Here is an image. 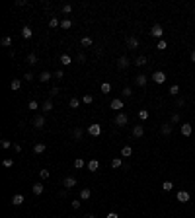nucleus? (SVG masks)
Here are the masks:
<instances>
[{"mask_svg":"<svg viewBox=\"0 0 195 218\" xmlns=\"http://www.w3.org/2000/svg\"><path fill=\"white\" fill-rule=\"evenodd\" d=\"M33 127H35V129H43L45 127V117L43 115H37V117L33 119Z\"/></svg>","mask_w":195,"mask_h":218,"instance_id":"423d86ee","label":"nucleus"},{"mask_svg":"<svg viewBox=\"0 0 195 218\" xmlns=\"http://www.w3.org/2000/svg\"><path fill=\"white\" fill-rule=\"evenodd\" d=\"M170 94H172V96H178V94H180V86H176V84H174L172 88H170Z\"/></svg>","mask_w":195,"mask_h":218,"instance_id":"a19ab883","label":"nucleus"},{"mask_svg":"<svg viewBox=\"0 0 195 218\" xmlns=\"http://www.w3.org/2000/svg\"><path fill=\"white\" fill-rule=\"evenodd\" d=\"M172 187H174V183H172V181H164V183H162V189H164L166 193L172 191Z\"/></svg>","mask_w":195,"mask_h":218,"instance_id":"2f4dec72","label":"nucleus"},{"mask_svg":"<svg viewBox=\"0 0 195 218\" xmlns=\"http://www.w3.org/2000/svg\"><path fill=\"white\" fill-rule=\"evenodd\" d=\"M176 199L180 201V203H187L189 199H191V197H189V193L187 191H184V189H181V191H178V195H176Z\"/></svg>","mask_w":195,"mask_h":218,"instance_id":"20e7f679","label":"nucleus"},{"mask_svg":"<svg viewBox=\"0 0 195 218\" xmlns=\"http://www.w3.org/2000/svg\"><path fill=\"white\" fill-rule=\"evenodd\" d=\"M107 218H119V216L115 214V212H109V214H107Z\"/></svg>","mask_w":195,"mask_h":218,"instance_id":"4d7b16f0","label":"nucleus"},{"mask_svg":"<svg viewBox=\"0 0 195 218\" xmlns=\"http://www.w3.org/2000/svg\"><path fill=\"white\" fill-rule=\"evenodd\" d=\"M72 137L76 138V140H80V138H82V129H80V127H74V129H72Z\"/></svg>","mask_w":195,"mask_h":218,"instance_id":"b1692460","label":"nucleus"},{"mask_svg":"<svg viewBox=\"0 0 195 218\" xmlns=\"http://www.w3.org/2000/svg\"><path fill=\"white\" fill-rule=\"evenodd\" d=\"M61 64H64V66L72 64V59H70V55H61Z\"/></svg>","mask_w":195,"mask_h":218,"instance_id":"412c9836","label":"nucleus"},{"mask_svg":"<svg viewBox=\"0 0 195 218\" xmlns=\"http://www.w3.org/2000/svg\"><path fill=\"white\" fill-rule=\"evenodd\" d=\"M152 80H154L156 84H164V82H166V74H164L162 70H158V72L152 74Z\"/></svg>","mask_w":195,"mask_h":218,"instance_id":"f03ea898","label":"nucleus"},{"mask_svg":"<svg viewBox=\"0 0 195 218\" xmlns=\"http://www.w3.org/2000/svg\"><path fill=\"white\" fill-rule=\"evenodd\" d=\"M166 47H168V43H166L164 39H160V41H158V45H156V49H158V51H164Z\"/></svg>","mask_w":195,"mask_h":218,"instance_id":"f704fd0d","label":"nucleus"},{"mask_svg":"<svg viewBox=\"0 0 195 218\" xmlns=\"http://www.w3.org/2000/svg\"><path fill=\"white\" fill-rule=\"evenodd\" d=\"M12 166H14V160H12V158H6V160H4V167H12Z\"/></svg>","mask_w":195,"mask_h":218,"instance_id":"a18cd8bd","label":"nucleus"},{"mask_svg":"<svg viewBox=\"0 0 195 218\" xmlns=\"http://www.w3.org/2000/svg\"><path fill=\"white\" fill-rule=\"evenodd\" d=\"M139 117H140V121H146V119H148V111L140 109V111H139Z\"/></svg>","mask_w":195,"mask_h":218,"instance_id":"58836bf2","label":"nucleus"},{"mask_svg":"<svg viewBox=\"0 0 195 218\" xmlns=\"http://www.w3.org/2000/svg\"><path fill=\"white\" fill-rule=\"evenodd\" d=\"M92 37H82V45H84V47H92Z\"/></svg>","mask_w":195,"mask_h":218,"instance_id":"7c9ffc66","label":"nucleus"},{"mask_svg":"<svg viewBox=\"0 0 195 218\" xmlns=\"http://www.w3.org/2000/svg\"><path fill=\"white\" fill-rule=\"evenodd\" d=\"M63 76H64V72H63V70H57V72H55V78H59V80H61Z\"/></svg>","mask_w":195,"mask_h":218,"instance_id":"864d4df0","label":"nucleus"},{"mask_svg":"<svg viewBox=\"0 0 195 218\" xmlns=\"http://www.w3.org/2000/svg\"><path fill=\"white\" fill-rule=\"evenodd\" d=\"M143 134H144V129H143V125H137L135 129H133V137H135V138H140Z\"/></svg>","mask_w":195,"mask_h":218,"instance_id":"ddd939ff","label":"nucleus"},{"mask_svg":"<svg viewBox=\"0 0 195 218\" xmlns=\"http://www.w3.org/2000/svg\"><path fill=\"white\" fill-rule=\"evenodd\" d=\"M82 101H84V103H92V101H94V97L90 96V94H86V96H82Z\"/></svg>","mask_w":195,"mask_h":218,"instance_id":"79ce46f5","label":"nucleus"},{"mask_svg":"<svg viewBox=\"0 0 195 218\" xmlns=\"http://www.w3.org/2000/svg\"><path fill=\"white\" fill-rule=\"evenodd\" d=\"M39 177H41V179H47V177H49V170H45V167H43V170L39 171Z\"/></svg>","mask_w":195,"mask_h":218,"instance_id":"37998d69","label":"nucleus"},{"mask_svg":"<svg viewBox=\"0 0 195 218\" xmlns=\"http://www.w3.org/2000/svg\"><path fill=\"white\" fill-rule=\"evenodd\" d=\"M127 47L129 49H137L139 47V39H137V37H127Z\"/></svg>","mask_w":195,"mask_h":218,"instance_id":"f8f14e48","label":"nucleus"},{"mask_svg":"<svg viewBox=\"0 0 195 218\" xmlns=\"http://www.w3.org/2000/svg\"><path fill=\"white\" fill-rule=\"evenodd\" d=\"M193 14H195V10H193Z\"/></svg>","mask_w":195,"mask_h":218,"instance_id":"052dcab7","label":"nucleus"},{"mask_svg":"<svg viewBox=\"0 0 195 218\" xmlns=\"http://www.w3.org/2000/svg\"><path fill=\"white\" fill-rule=\"evenodd\" d=\"M33 35V31H31V27H24V29H22V37H24V39H30V37Z\"/></svg>","mask_w":195,"mask_h":218,"instance_id":"5701e85b","label":"nucleus"},{"mask_svg":"<svg viewBox=\"0 0 195 218\" xmlns=\"http://www.w3.org/2000/svg\"><path fill=\"white\" fill-rule=\"evenodd\" d=\"M180 121H181L180 113H174V115H172V123H180Z\"/></svg>","mask_w":195,"mask_h":218,"instance_id":"49530a36","label":"nucleus"},{"mask_svg":"<svg viewBox=\"0 0 195 218\" xmlns=\"http://www.w3.org/2000/svg\"><path fill=\"white\" fill-rule=\"evenodd\" d=\"M61 27H63V29H70V27H72V22L66 18V20H63V22H61Z\"/></svg>","mask_w":195,"mask_h":218,"instance_id":"cd10ccee","label":"nucleus"},{"mask_svg":"<svg viewBox=\"0 0 195 218\" xmlns=\"http://www.w3.org/2000/svg\"><path fill=\"white\" fill-rule=\"evenodd\" d=\"M57 26H61L59 18H51V20H49V27H57Z\"/></svg>","mask_w":195,"mask_h":218,"instance_id":"e433bc0d","label":"nucleus"},{"mask_svg":"<svg viewBox=\"0 0 195 218\" xmlns=\"http://www.w3.org/2000/svg\"><path fill=\"white\" fill-rule=\"evenodd\" d=\"M26 60H27V64H35L37 63V55H35V53H30Z\"/></svg>","mask_w":195,"mask_h":218,"instance_id":"393cba45","label":"nucleus"},{"mask_svg":"<svg viewBox=\"0 0 195 218\" xmlns=\"http://www.w3.org/2000/svg\"><path fill=\"white\" fill-rule=\"evenodd\" d=\"M135 64H137V66H144V64H146V57H137Z\"/></svg>","mask_w":195,"mask_h":218,"instance_id":"c85d7f7f","label":"nucleus"},{"mask_svg":"<svg viewBox=\"0 0 195 218\" xmlns=\"http://www.w3.org/2000/svg\"><path fill=\"white\" fill-rule=\"evenodd\" d=\"M99 88H102V92H103V94H109V92H111V84H109V82H103Z\"/></svg>","mask_w":195,"mask_h":218,"instance_id":"bb28decb","label":"nucleus"},{"mask_svg":"<svg viewBox=\"0 0 195 218\" xmlns=\"http://www.w3.org/2000/svg\"><path fill=\"white\" fill-rule=\"evenodd\" d=\"M45 148H47V146H45L43 142H37V144L33 146V152H35V154H43V152H45Z\"/></svg>","mask_w":195,"mask_h":218,"instance_id":"2eb2a0df","label":"nucleus"},{"mask_svg":"<svg viewBox=\"0 0 195 218\" xmlns=\"http://www.w3.org/2000/svg\"><path fill=\"white\" fill-rule=\"evenodd\" d=\"M61 10H63V14H70V12H72V6H70V4H63Z\"/></svg>","mask_w":195,"mask_h":218,"instance_id":"ea45409f","label":"nucleus"},{"mask_svg":"<svg viewBox=\"0 0 195 218\" xmlns=\"http://www.w3.org/2000/svg\"><path fill=\"white\" fill-rule=\"evenodd\" d=\"M2 146H4V148H10V146H12V142H10V140H6V138H4V140H2Z\"/></svg>","mask_w":195,"mask_h":218,"instance_id":"603ef678","label":"nucleus"},{"mask_svg":"<svg viewBox=\"0 0 195 218\" xmlns=\"http://www.w3.org/2000/svg\"><path fill=\"white\" fill-rule=\"evenodd\" d=\"M160 133H162V134H172V125H170V123L162 125V127H160Z\"/></svg>","mask_w":195,"mask_h":218,"instance_id":"aec40b11","label":"nucleus"},{"mask_svg":"<svg viewBox=\"0 0 195 218\" xmlns=\"http://www.w3.org/2000/svg\"><path fill=\"white\" fill-rule=\"evenodd\" d=\"M111 167H121V158H115V160H111Z\"/></svg>","mask_w":195,"mask_h":218,"instance_id":"c9c22d12","label":"nucleus"},{"mask_svg":"<svg viewBox=\"0 0 195 218\" xmlns=\"http://www.w3.org/2000/svg\"><path fill=\"white\" fill-rule=\"evenodd\" d=\"M51 109H53V101L51 100H45L43 101V113H49Z\"/></svg>","mask_w":195,"mask_h":218,"instance_id":"4be33fe9","label":"nucleus"},{"mask_svg":"<svg viewBox=\"0 0 195 218\" xmlns=\"http://www.w3.org/2000/svg\"><path fill=\"white\" fill-rule=\"evenodd\" d=\"M74 167H76V170L84 167V160H82V158H76V160H74Z\"/></svg>","mask_w":195,"mask_h":218,"instance_id":"473e14b6","label":"nucleus"},{"mask_svg":"<svg viewBox=\"0 0 195 218\" xmlns=\"http://www.w3.org/2000/svg\"><path fill=\"white\" fill-rule=\"evenodd\" d=\"M191 60H193V63H195V49H193V51H191Z\"/></svg>","mask_w":195,"mask_h":218,"instance_id":"13d9d810","label":"nucleus"},{"mask_svg":"<svg viewBox=\"0 0 195 218\" xmlns=\"http://www.w3.org/2000/svg\"><path fill=\"white\" fill-rule=\"evenodd\" d=\"M63 185H64V189H72V187H76V179L74 177H64Z\"/></svg>","mask_w":195,"mask_h":218,"instance_id":"9b49d317","label":"nucleus"},{"mask_svg":"<svg viewBox=\"0 0 195 218\" xmlns=\"http://www.w3.org/2000/svg\"><path fill=\"white\" fill-rule=\"evenodd\" d=\"M180 129H181V134H184V137H189V134L193 133V129H191V125H189V123H184Z\"/></svg>","mask_w":195,"mask_h":218,"instance_id":"9d476101","label":"nucleus"},{"mask_svg":"<svg viewBox=\"0 0 195 218\" xmlns=\"http://www.w3.org/2000/svg\"><path fill=\"white\" fill-rule=\"evenodd\" d=\"M84 218H96V216H94V214H86Z\"/></svg>","mask_w":195,"mask_h":218,"instance_id":"bf43d9fd","label":"nucleus"},{"mask_svg":"<svg viewBox=\"0 0 195 218\" xmlns=\"http://www.w3.org/2000/svg\"><path fill=\"white\" fill-rule=\"evenodd\" d=\"M10 88H12V90H20V88H22V80H18V78H16V80H12Z\"/></svg>","mask_w":195,"mask_h":218,"instance_id":"a878e982","label":"nucleus"},{"mask_svg":"<svg viewBox=\"0 0 195 218\" xmlns=\"http://www.w3.org/2000/svg\"><path fill=\"white\" fill-rule=\"evenodd\" d=\"M121 94H123V97H131V96H133L131 88H123V92H121Z\"/></svg>","mask_w":195,"mask_h":218,"instance_id":"c03bdc74","label":"nucleus"},{"mask_svg":"<svg viewBox=\"0 0 195 218\" xmlns=\"http://www.w3.org/2000/svg\"><path fill=\"white\" fill-rule=\"evenodd\" d=\"M150 35H152V37H162V35H164V29H162V26H158V23H154V26H152V29H150Z\"/></svg>","mask_w":195,"mask_h":218,"instance_id":"7ed1b4c3","label":"nucleus"},{"mask_svg":"<svg viewBox=\"0 0 195 218\" xmlns=\"http://www.w3.org/2000/svg\"><path fill=\"white\" fill-rule=\"evenodd\" d=\"M127 123H129V117H127L123 111H119L117 113V117H115V125H119V127H125Z\"/></svg>","mask_w":195,"mask_h":218,"instance_id":"f257e3e1","label":"nucleus"},{"mask_svg":"<svg viewBox=\"0 0 195 218\" xmlns=\"http://www.w3.org/2000/svg\"><path fill=\"white\" fill-rule=\"evenodd\" d=\"M184 103H185V100H184V97H178V100H176V105H178V107H181Z\"/></svg>","mask_w":195,"mask_h":218,"instance_id":"09e8293b","label":"nucleus"},{"mask_svg":"<svg viewBox=\"0 0 195 218\" xmlns=\"http://www.w3.org/2000/svg\"><path fill=\"white\" fill-rule=\"evenodd\" d=\"M68 103H70V107H72V109H76L78 105H80V100H78V97H72V100H70Z\"/></svg>","mask_w":195,"mask_h":218,"instance_id":"72a5a7b5","label":"nucleus"},{"mask_svg":"<svg viewBox=\"0 0 195 218\" xmlns=\"http://www.w3.org/2000/svg\"><path fill=\"white\" fill-rule=\"evenodd\" d=\"M12 45V37H2V47H10Z\"/></svg>","mask_w":195,"mask_h":218,"instance_id":"4c0bfd02","label":"nucleus"},{"mask_svg":"<svg viewBox=\"0 0 195 218\" xmlns=\"http://www.w3.org/2000/svg\"><path fill=\"white\" fill-rule=\"evenodd\" d=\"M88 133L92 134V137H99V134H102V127H99V125H90L88 127Z\"/></svg>","mask_w":195,"mask_h":218,"instance_id":"6e6552de","label":"nucleus"},{"mask_svg":"<svg viewBox=\"0 0 195 218\" xmlns=\"http://www.w3.org/2000/svg\"><path fill=\"white\" fill-rule=\"evenodd\" d=\"M59 94H61L59 88H51V96H59Z\"/></svg>","mask_w":195,"mask_h":218,"instance_id":"3c124183","label":"nucleus"},{"mask_svg":"<svg viewBox=\"0 0 195 218\" xmlns=\"http://www.w3.org/2000/svg\"><path fill=\"white\" fill-rule=\"evenodd\" d=\"M31 191H33V195H43V191H45L43 183H33L31 185Z\"/></svg>","mask_w":195,"mask_h":218,"instance_id":"1a4fd4ad","label":"nucleus"},{"mask_svg":"<svg viewBox=\"0 0 195 218\" xmlns=\"http://www.w3.org/2000/svg\"><path fill=\"white\" fill-rule=\"evenodd\" d=\"M12 204H14V207H20V204H24V195H14L12 197Z\"/></svg>","mask_w":195,"mask_h":218,"instance_id":"4468645a","label":"nucleus"},{"mask_svg":"<svg viewBox=\"0 0 195 218\" xmlns=\"http://www.w3.org/2000/svg\"><path fill=\"white\" fill-rule=\"evenodd\" d=\"M27 107H30V109H37V107H39V103H37L35 100H31V101H30V105H27Z\"/></svg>","mask_w":195,"mask_h":218,"instance_id":"de8ad7c7","label":"nucleus"},{"mask_svg":"<svg viewBox=\"0 0 195 218\" xmlns=\"http://www.w3.org/2000/svg\"><path fill=\"white\" fill-rule=\"evenodd\" d=\"M98 167H99V162H98V160H90V162H88V170L90 171H98Z\"/></svg>","mask_w":195,"mask_h":218,"instance_id":"f3484780","label":"nucleus"},{"mask_svg":"<svg viewBox=\"0 0 195 218\" xmlns=\"http://www.w3.org/2000/svg\"><path fill=\"white\" fill-rule=\"evenodd\" d=\"M129 64L131 63H129V59H127V57H119V59H117V68H119V70H125Z\"/></svg>","mask_w":195,"mask_h":218,"instance_id":"39448f33","label":"nucleus"},{"mask_svg":"<svg viewBox=\"0 0 195 218\" xmlns=\"http://www.w3.org/2000/svg\"><path fill=\"white\" fill-rule=\"evenodd\" d=\"M84 60H86V55H84V53H80V55H78V63H84Z\"/></svg>","mask_w":195,"mask_h":218,"instance_id":"5fc2aeb1","label":"nucleus"},{"mask_svg":"<svg viewBox=\"0 0 195 218\" xmlns=\"http://www.w3.org/2000/svg\"><path fill=\"white\" fill-rule=\"evenodd\" d=\"M131 154H133V148H131V146H123L121 156H125V158H127V156H131Z\"/></svg>","mask_w":195,"mask_h":218,"instance_id":"c756f323","label":"nucleus"},{"mask_svg":"<svg viewBox=\"0 0 195 218\" xmlns=\"http://www.w3.org/2000/svg\"><path fill=\"white\" fill-rule=\"evenodd\" d=\"M51 78H53V76H51V72H47V70H43V72L39 74V80L43 82V84H45V82H49Z\"/></svg>","mask_w":195,"mask_h":218,"instance_id":"dca6fc26","label":"nucleus"},{"mask_svg":"<svg viewBox=\"0 0 195 218\" xmlns=\"http://www.w3.org/2000/svg\"><path fill=\"white\" fill-rule=\"evenodd\" d=\"M24 78H26V80L30 82V80H33V74H31V72H26V76H24Z\"/></svg>","mask_w":195,"mask_h":218,"instance_id":"6e6d98bb","label":"nucleus"},{"mask_svg":"<svg viewBox=\"0 0 195 218\" xmlns=\"http://www.w3.org/2000/svg\"><path fill=\"white\" fill-rule=\"evenodd\" d=\"M111 109H115V111H121L123 109V100H121V97L111 100Z\"/></svg>","mask_w":195,"mask_h":218,"instance_id":"0eeeda50","label":"nucleus"},{"mask_svg":"<svg viewBox=\"0 0 195 218\" xmlns=\"http://www.w3.org/2000/svg\"><path fill=\"white\" fill-rule=\"evenodd\" d=\"M70 204H72V208H74V210H76V208H80V201H72V203H70Z\"/></svg>","mask_w":195,"mask_h":218,"instance_id":"8fccbe9b","label":"nucleus"},{"mask_svg":"<svg viewBox=\"0 0 195 218\" xmlns=\"http://www.w3.org/2000/svg\"><path fill=\"white\" fill-rule=\"evenodd\" d=\"M135 82H137V86H146V76H144V74H139V76L135 78Z\"/></svg>","mask_w":195,"mask_h":218,"instance_id":"a211bd4d","label":"nucleus"},{"mask_svg":"<svg viewBox=\"0 0 195 218\" xmlns=\"http://www.w3.org/2000/svg\"><path fill=\"white\" fill-rule=\"evenodd\" d=\"M90 195H92V191H90V189H82V191H80V201H88Z\"/></svg>","mask_w":195,"mask_h":218,"instance_id":"6ab92c4d","label":"nucleus"}]
</instances>
